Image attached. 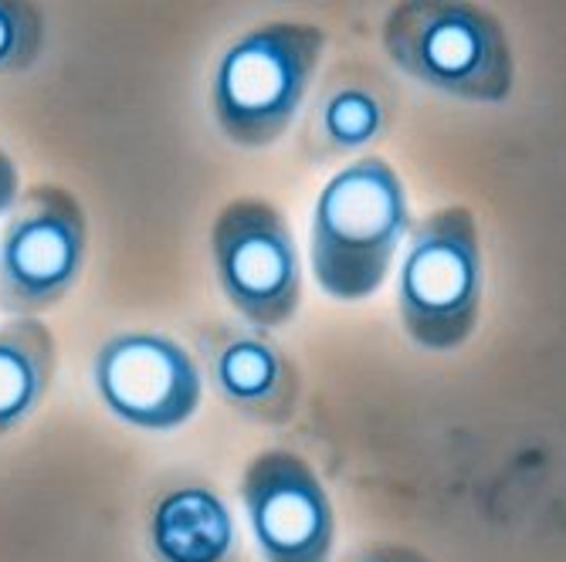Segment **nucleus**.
<instances>
[{
  "label": "nucleus",
  "mask_w": 566,
  "mask_h": 562,
  "mask_svg": "<svg viewBox=\"0 0 566 562\" xmlns=\"http://www.w3.org/2000/svg\"><path fill=\"white\" fill-rule=\"evenodd\" d=\"M92 383L98 403L136 431H180L203 400L197 356L167 332H116L95 349Z\"/></svg>",
  "instance_id": "obj_7"
},
{
  "label": "nucleus",
  "mask_w": 566,
  "mask_h": 562,
  "mask_svg": "<svg viewBox=\"0 0 566 562\" xmlns=\"http://www.w3.org/2000/svg\"><path fill=\"white\" fill-rule=\"evenodd\" d=\"M218 288L251 329H282L302 305V258L285 214L265 197H234L211 224Z\"/></svg>",
  "instance_id": "obj_6"
},
{
  "label": "nucleus",
  "mask_w": 566,
  "mask_h": 562,
  "mask_svg": "<svg viewBox=\"0 0 566 562\" xmlns=\"http://www.w3.org/2000/svg\"><path fill=\"white\" fill-rule=\"evenodd\" d=\"M343 562H431V559H424L418 549H407V545H367L346 555Z\"/></svg>",
  "instance_id": "obj_15"
},
{
  "label": "nucleus",
  "mask_w": 566,
  "mask_h": 562,
  "mask_svg": "<svg viewBox=\"0 0 566 562\" xmlns=\"http://www.w3.org/2000/svg\"><path fill=\"white\" fill-rule=\"evenodd\" d=\"M482 298L485 254L479 221L465 203H448L410 231L397 278L400 326L421 349H458L479 326Z\"/></svg>",
  "instance_id": "obj_4"
},
{
  "label": "nucleus",
  "mask_w": 566,
  "mask_h": 562,
  "mask_svg": "<svg viewBox=\"0 0 566 562\" xmlns=\"http://www.w3.org/2000/svg\"><path fill=\"white\" fill-rule=\"evenodd\" d=\"M85 258V203L59 183L28 187L0 231V312L41 319L82 282Z\"/></svg>",
  "instance_id": "obj_5"
},
{
  "label": "nucleus",
  "mask_w": 566,
  "mask_h": 562,
  "mask_svg": "<svg viewBox=\"0 0 566 562\" xmlns=\"http://www.w3.org/2000/svg\"><path fill=\"white\" fill-rule=\"evenodd\" d=\"M394 68L441 95L499 106L516 88V55L502 21L465 0H403L380 28Z\"/></svg>",
  "instance_id": "obj_3"
},
{
  "label": "nucleus",
  "mask_w": 566,
  "mask_h": 562,
  "mask_svg": "<svg viewBox=\"0 0 566 562\" xmlns=\"http://www.w3.org/2000/svg\"><path fill=\"white\" fill-rule=\"evenodd\" d=\"M146 545L153 562H241L228 501L200 481L174 485L149 501Z\"/></svg>",
  "instance_id": "obj_11"
},
{
  "label": "nucleus",
  "mask_w": 566,
  "mask_h": 562,
  "mask_svg": "<svg viewBox=\"0 0 566 562\" xmlns=\"http://www.w3.org/2000/svg\"><path fill=\"white\" fill-rule=\"evenodd\" d=\"M193 356L214 393L241 417L282 427L295 417L302 377L298 367L262 329L208 322L193 329Z\"/></svg>",
  "instance_id": "obj_9"
},
{
  "label": "nucleus",
  "mask_w": 566,
  "mask_h": 562,
  "mask_svg": "<svg viewBox=\"0 0 566 562\" xmlns=\"http://www.w3.org/2000/svg\"><path fill=\"white\" fill-rule=\"evenodd\" d=\"M55 377L59 339L41 319H8L0 326V437L34 417Z\"/></svg>",
  "instance_id": "obj_12"
},
{
  "label": "nucleus",
  "mask_w": 566,
  "mask_h": 562,
  "mask_svg": "<svg viewBox=\"0 0 566 562\" xmlns=\"http://www.w3.org/2000/svg\"><path fill=\"white\" fill-rule=\"evenodd\" d=\"M407 190L397 170L370 152L323 187L308 237L316 285L336 301H359L384 288L403 237H410Z\"/></svg>",
  "instance_id": "obj_1"
},
{
  "label": "nucleus",
  "mask_w": 566,
  "mask_h": 562,
  "mask_svg": "<svg viewBox=\"0 0 566 562\" xmlns=\"http://www.w3.org/2000/svg\"><path fill=\"white\" fill-rule=\"evenodd\" d=\"M329 34L305 21H269L234 38L211 72L218 129L244 149L275 146L298 119Z\"/></svg>",
  "instance_id": "obj_2"
},
{
  "label": "nucleus",
  "mask_w": 566,
  "mask_h": 562,
  "mask_svg": "<svg viewBox=\"0 0 566 562\" xmlns=\"http://www.w3.org/2000/svg\"><path fill=\"white\" fill-rule=\"evenodd\" d=\"M21 193H24L21 190V170L11 160V152L0 146V218H8L18 208Z\"/></svg>",
  "instance_id": "obj_14"
},
{
  "label": "nucleus",
  "mask_w": 566,
  "mask_h": 562,
  "mask_svg": "<svg viewBox=\"0 0 566 562\" xmlns=\"http://www.w3.org/2000/svg\"><path fill=\"white\" fill-rule=\"evenodd\" d=\"M397 116L394 82L367 62H339L316 88L302 119V149L313 160H333L374 146Z\"/></svg>",
  "instance_id": "obj_10"
},
{
  "label": "nucleus",
  "mask_w": 566,
  "mask_h": 562,
  "mask_svg": "<svg viewBox=\"0 0 566 562\" xmlns=\"http://www.w3.org/2000/svg\"><path fill=\"white\" fill-rule=\"evenodd\" d=\"M238 491L265 562H329L336 542L333 498L302 454L265 447L248 462Z\"/></svg>",
  "instance_id": "obj_8"
},
{
  "label": "nucleus",
  "mask_w": 566,
  "mask_h": 562,
  "mask_svg": "<svg viewBox=\"0 0 566 562\" xmlns=\"http://www.w3.org/2000/svg\"><path fill=\"white\" fill-rule=\"evenodd\" d=\"M44 47V14L28 0H0V78L34 68Z\"/></svg>",
  "instance_id": "obj_13"
}]
</instances>
